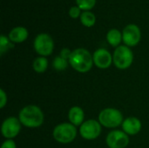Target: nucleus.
Returning a JSON list of instances; mask_svg holds the SVG:
<instances>
[{
    "label": "nucleus",
    "instance_id": "22",
    "mask_svg": "<svg viewBox=\"0 0 149 148\" xmlns=\"http://www.w3.org/2000/svg\"><path fill=\"white\" fill-rule=\"evenodd\" d=\"M7 103V95L3 89H0V108H3Z\"/></svg>",
    "mask_w": 149,
    "mask_h": 148
},
{
    "label": "nucleus",
    "instance_id": "10",
    "mask_svg": "<svg viewBox=\"0 0 149 148\" xmlns=\"http://www.w3.org/2000/svg\"><path fill=\"white\" fill-rule=\"evenodd\" d=\"M141 30L136 24H128L122 31V40L127 46H135L141 41Z\"/></svg>",
    "mask_w": 149,
    "mask_h": 148
},
{
    "label": "nucleus",
    "instance_id": "12",
    "mask_svg": "<svg viewBox=\"0 0 149 148\" xmlns=\"http://www.w3.org/2000/svg\"><path fill=\"white\" fill-rule=\"evenodd\" d=\"M122 129L127 135H136L141 130V122L135 117H129L123 121Z\"/></svg>",
    "mask_w": 149,
    "mask_h": 148
},
{
    "label": "nucleus",
    "instance_id": "13",
    "mask_svg": "<svg viewBox=\"0 0 149 148\" xmlns=\"http://www.w3.org/2000/svg\"><path fill=\"white\" fill-rule=\"evenodd\" d=\"M68 119L75 126H81L85 121V113L84 111L81 107L79 106H72L68 113Z\"/></svg>",
    "mask_w": 149,
    "mask_h": 148
},
{
    "label": "nucleus",
    "instance_id": "20",
    "mask_svg": "<svg viewBox=\"0 0 149 148\" xmlns=\"http://www.w3.org/2000/svg\"><path fill=\"white\" fill-rule=\"evenodd\" d=\"M76 3L78 6L80 8V10L86 11L94 7L96 0H76Z\"/></svg>",
    "mask_w": 149,
    "mask_h": 148
},
{
    "label": "nucleus",
    "instance_id": "14",
    "mask_svg": "<svg viewBox=\"0 0 149 148\" xmlns=\"http://www.w3.org/2000/svg\"><path fill=\"white\" fill-rule=\"evenodd\" d=\"M28 38V31L24 27L17 26L9 33V38L12 43H22Z\"/></svg>",
    "mask_w": 149,
    "mask_h": 148
},
{
    "label": "nucleus",
    "instance_id": "1",
    "mask_svg": "<svg viewBox=\"0 0 149 148\" xmlns=\"http://www.w3.org/2000/svg\"><path fill=\"white\" fill-rule=\"evenodd\" d=\"M68 61L75 71L82 73L89 72L93 65V56L84 48H78L72 51Z\"/></svg>",
    "mask_w": 149,
    "mask_h": 148
},
{
    "label": "nucleus",
    "instance_id": "15",
    "mask_svg": "<svg viewBox=\"0 0 149 148\" xmlns=\"http://www.w3.org/2000/svg\"><path fill=\"white\" fill-rule=\"evenodd\" d=\"M107 42L112 45V46H118L121 40H122V34L120 33V31L117 29H112L107 32Z\"/></svg>",
    "mask_w": 149,
    "mask_h": 148
},
{
    "label": "nucleus",
    "instance_id": "16",
    "mask_svg": "<svg viewBox=\"0 0 149 148\" xmlns=\"http://www.w3.org/2000/svg\"><path fill=\"white\" fill-rule=\"evenodd\" d=\"M47 67H48V60L45 57H38L32 63V68L38 73L45 72Z\"/></svg>",
    "mask_w": 149,
    "mask_h": 148
},
{
    "label": "nucleus",
    "instance_id": "23",
    "mask_svg": "<svg viewBox=\"0 0 149 148\" xmlns=\"http://www.w3.org/2000/svg\"><path fill=\"white\" fill-rule=\"evenodd\" d=\"M1 148H17V147H16V143L14 142V140H7L2 144Z\"/></svg>",
    "mask_w": 149,
    "mask_h": 148
},
{
    "label": "nucleus",
    "instance_id": "6",
    "mask_svg": "<svg viewBox=\"0 0 149 148\" xmlns=\"http://www.w3.org/2000/svg\"><path fill=\"white\" fill-rule=\"evenodd\" d=\"M54 43L52 37L46 33L38 34L34 40V49L42 57L49 56L52 53Z\"/></svg>",
    "mask_w": 149,
    "mask_h": 148
},
{
    "label": "nucleus",
    "instance_id": "18",
    "mask_svg": "<svg viewBox=\"0 0 149 148\" xmlns=\"http://www.w3.org/2000/svg\"><path fill=\"white\" fill-rule=\"evenodd\" d=\"M52 66L57 71H65L68 66V61L65 58H63L60 56H58L54 58L52 62Z\"/></svg>",
    "mask_w": 149,
    "mask_h": 148
},
{
    "label": "nucleus",
    "instance_id": "24",
    "mask_svg": "<svg viewBox=\"0 0 149 148\" xmlns=\"http://www.w3.org/2000/svg\"><path fill=\"white\" fill-rule=\"evenodd\" d=\"M71 54H72V51H71L69 49H67V48H64V49H62V50H61V51H60V55H59V56H60V57H62L63 58L66 59V60H69Z\"/></svg>",
    "mask_w": 149,
    "mask_h": 148
},
{
    "label": "nucleus",
    "instance_id": "9",
    "mask_svg": "<svg viewBox=\"0 0 149 148\" xmlns=\"http://www.w3.org/2000/svg\"><path fill=\"white\" fill-rule=\"evenodd\" d=\"M107 144L109 148H125L129 144V138L125 132L114 130L107 136Z\"/></svg>",
    "mask_w": 149,
    "mask_h": 148
},
{
    "label": "nucleus",
    "instance_id": "8",
    "mask_svg": "<svg viewBox=\"0 0 149 148\" xmlns=\"http://www.w3.org/2000/svg\"><path fill=\"white\" fill-rule=\"evenodd\" d=\"M21 122L15 117L7 118L2 124L1 133L7 140H12L20 132Z\"/></svg>",
    "mask_w": 149,
    "mask_h": 148
},
{
    "label": "nucleus",
    "instance_id": "7",
    "mask_svg": "<svg viewBox=\"0 0 149 148\" xmlns=\"http://www.w3.org/2000/svg\"><path fill=\"white\" fill-rule=\"evenodd\" d=\"M101 125L95 120H88L85 121L79 128V133L82 138L87 140H95L100 135Z\"/></svg>",
    "mask_w": 149,
    "mask_h": 148
},
{
    "label": "nucleus",
    "instance_id": "11",
    "mask_svg": "<svg viewBox=\"0 0 149 148\" xmlns=\"http://www.w3.org/2000/svg\"><path fill=\"white\" fill-rule=\"evenodd\" d=\"M93 64L100 68V69H107L112 65L113 58L111 53L106 49H98L94 51L93 55Z\"/></svg>",
    "mask_w": 149,
    "mask_h": 148
},
{
    "label": "nucleus",
    "instance_id": "19",
    "mask_svg": "<svg viewBox=\"0 0 149 148\" xmlns=\"http://www.w3.org/2000/svg\"><path fill=\"white\" fill-rule=\"evenodd\" d=\"M9 39L10 38H7V37H5L4 35H2L0 37V53H1V55L3 54L8 50L14 47V44L12 43H10V41Z\"/></svg>",
    "mask_w": 149,
    "mask_h": 148
},
{
    "label": "nucleus",
    "instance_id": "5",
    "mask_svg": "<svg viewBox=\"0 0 149 148\" xmlns=\"http://www.w3.org/2000/svg\"><path fill=\"white\" fill-rule=\"evenodd\" d=\"M134 61V54L128 46L120 45L118 46L113 56V62L119 69L124 70L131 66Z\"/></svg>",
    "mask_w": 149,
    "mask_h": 148
},
{
    "label": "nucleus",
    "instance_id": "4",
    "mask_svg": "<svg viewBox=\"0 0 149 148\" xmlns=\"http://www.w3.org/2000/svg\"><path fill=\"white\" fill-rule=\"evenodd\" d=\"M99 122L105 127L115 128L123 123V115L115 108H106L100 113Z\"/></svg>",
    "mask_w": 149,
    "mask_h": 148
},
{
    "label": "nucleus",
    "instance_id": "17",
    "mask_svg": "<svg viewBox=\"0 0 149 148\" xmlns=\"http://www.w3.org/2000/svg\"><path fill=\"white\" fill-rule=\"evenodd\" d=\"M80 21L81 24L86 27H92L94 25L96 22V17L94 14L91 11H83L80 15Z\"/></svg>",
    "mask_w": 149,
    "mask_h": 148
},
{
    "label": "nucleus",
    "instance_id": "2",
    "mask_svg": "<svg viewBox=\"0 0 149 148\" xmlns=\"http://www.w3.org/2000/svg\"><path fill=\"white\" fill-rule=\"evenodd\" d=\"M21 124L29 128L39 127L44 122V113L42 110L34 105L24 106L18 115Z\"/></svg>",
    "mask_w": 149,
    "mask_h": 148
},
{
    "label": "nucleus",
    "instance_id": "21",
    "mask_svg": "<svg viewBox=\"0 0 149 148\" xmlns=\"http://www.w3.org/2000/svg\"><path fill=\"white\" fill-rule=\"evenodd\" d=\"M80 8L79 6H72L70 10H69V15L70 17H72V18H77L79 16L81 15L80 13Z\"/></svg>",
    "mask_w": 149,
    "mask_h": 148
},
{
    "label": "nucleus",
    "instance_id": "3",
    "mask_svg": "<svg viewBox=\"0 0 149 148\" xmlns=\"http://www.w3.org/2000/svg\"><path fill=\"white\" fill-rule=\"evenodd\" d=\"M52 135L56 141L62 144H68L75 140L77 129L76 126L71 123H62L53 129Z\"/></svg>",
    "mask_w": 149,
    "mask_h": 148
}]
</instances>
